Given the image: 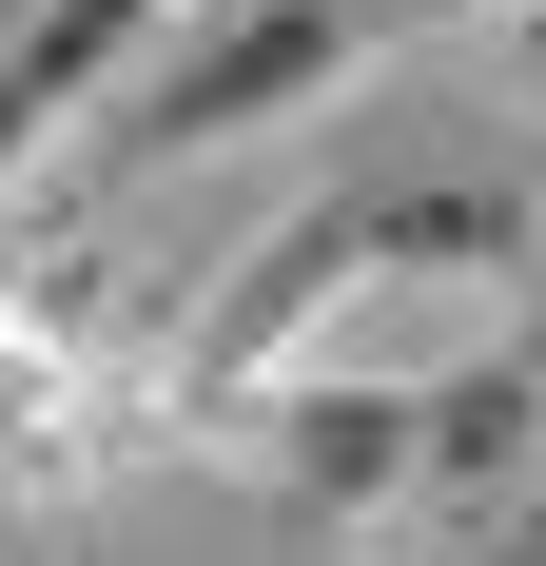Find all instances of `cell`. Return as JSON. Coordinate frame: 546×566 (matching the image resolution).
Wrapping results in <instances>:
<instances>
[{"mask_svg":"<svg viewBox=\"0 0 546 566\" xmlns=\"http://www.w3.org/2000/svg\"><path fill=\"white\" fill-rule=\"evenodd\" d=\"M527 98H546V20H527Z\"/></svg>","mask_w":546,"mask_h":566,"instance_id":"6","label":"cell"},{"mask_svg":"<svg viewBox=\"0 0 546 566\" xmlns=\"http://www.w3.org/2000/svg\"><path fill=\"white\" fill-rule=\"evenodd\" d=\"M527 352H546V234H527Z\"/></svg>","mask_w":546,"mask_h":566,"instance_id":"5","label":"cell"},{"mask_svg":"<svg viewBox=\"0 0 546 566\" xmlns=\"http://www.w3.org/2000/svg\"><path fill=\"white\" fill-rule=\"evenodd\" d=\"M527 234H546V196H489V176H371V196H293V216L254 234L216 274V313L176 333V450H234L254 430V391L293 371V352L351 313L371 274H527Z\"/></svg>","mask_w":546,"mask_h":566,"instance_id":"1","label":"cell"},{"mask_svg":"<svg viewBox=\"0 0 546 566\" xmlns=\"http://www.w3.org/2000/svg\"><path fill=\"white\" fill-rule=\"evenodd\" d=\"M234 450H254L313 527H351V509H390V489H430V391H390V371H273Z\"/></svg>","mask_w":546,"mask_h":566,"instance_id":"3","label":"cell"},{"mask_svg":"<svg viewBox=\"0 0 546 566\" xmlns=\"http://www.w3.org/2000/svg\"><path fill=\"white\" fill-rule=\"evenodd\" d=\"M546 489V352L507 333L489 371H430V509L469 527V509H527Z\"/></svg>","mask_w":546,"mask_h":566,"instance_id":"4","label":"cell"},{"mask_svg":"<svg viewBox=\"0 0 546 566\" xmlns=\"http://www.w3.org/2000/svg\"><path fill=\"white\" fill-rule=\"evenodd\" d=\"M0 566H20V527H0Z\"/></svg>","mask_w":546,"mask_h":566,"instance_id":"7","label":"cell"},{"mask_svg":"<svg viewBox=\"0 0 546 566\" xmlns=\"http://www.w3.org/2000/svg\"><path fill=\"white\" fill-rule=\"evenodd\" d=\"M430 20H469V0H216V20H176L137 78H117L98 117H78V176H176V157H234V137H273V117L351 98L390 40H430Z\"/></svg>","mask_w":546,"mask_h":566,"instance_id":"2","label":"cell"}]
</instances>
